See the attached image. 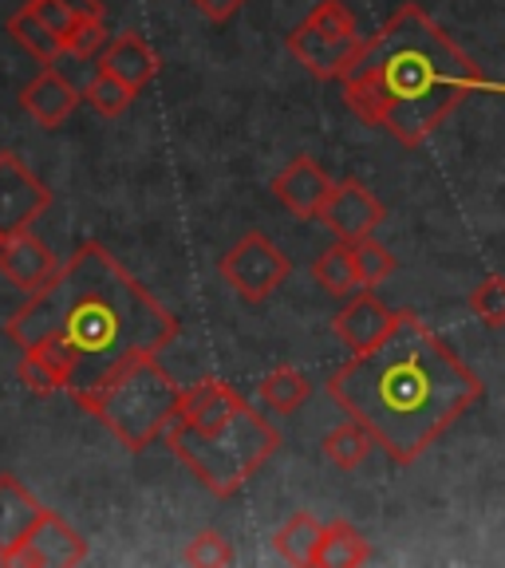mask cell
<instances>
[{
	"instance_id": "obj_17",
	"label": "cell",
	"mask_w": 505,
	"mask_h": 568,
	"mask_svg": "<svg viewBox=\"0 0 505 568\" xmlns=\"http://www.w3.org/2000/svg\"><path fill=\"white\" fill-rule=\"evenodd\" d=\"M372 560V545L352 521H329L316 545L312 568H364Z\"/></svg>"
},
{
	"instance_id": "obj_24",
	"label": "cell",
	"mask_w": 505,
	"mask_h": 568,
	"mask_svg": "<svg viewBox=\"0 0 505 568\" xmlns=\"http://www.w3.org/2000/svg\"><path fill=\"white\" fill-rule=\"evenodd\" d=\"M48 68H52L55 75H60V80L68 83V88L75 91V95H80V99H88L91 83H95L99 75H103V63H99V60H88V55L68 52V48H63V52L55 55V60L48 63Z\"/></svg>"
},
{
	"instance_id": "obj_13",
	"label": "cell",
	"mask_w": 505,
	"mask_h": 568,
	"mask_svg": "<svg viewBox=\"0 0 505 568\" xmlns=\"http://www.w3.org/2000/svg\"><path fill=\"white\" fill-rule=\"evenodd\" d=\"M55 273H60V261H55V253L32 230L4 237V245H0V276L9 284H17L24 293H36Z\"/></svg>"
},
{
	"instance_id": "obj_28",
	"label": "cell",
	"mask_w": 505,
	"mask_h": 568,
	"mask_svg": "<svg viewBox=\"0 0 505 568\" xmlns=\"http://www.w3.org/2000/svg\"><path fill=\"white\" fill-rule=\"evenodd\" d=\"M17 375H20V383L32 390V395H44V399H48V395H55V390H63L60 375L48 367L44 355H36V352H20Z\"/></svg>"
},
{
	"instance_id": "obj_15",
	"label": "cell",
	"mask_w": 505,
	"mask_h": 568,
	"mask_svg": "<svg viewBox=\"0 0 505 568\" xmlns=\"http://www.w3.org/2000/svg\"><path fill=\"white\" fill-rule=\"evenodd\" d=\"M99 63H103V71H111L115 80H123L134 95H139L142 88H151V83L159 80V71H162L159 52H154V48L147 44L139 32L115 36V40L107 44V52L99 55Z\"/></svg>"
},
{
	"instance_id": "obj_31",
	"label": "cell",
	"mask_w": 505,
	"mask_h": 568,
	"mask_svg": "<svg viewBox=\"0 0 505 568\" xmlns=\"http://www.w3.org/2000/svg\"><path fill=\"white\" fill-rule=\"evenodd\" d=\"M190 4H194L205 20H213V24H225V20L238 17V12L245 9L249 0H190Z\"/></svg>"
},
{
	"instance_id": "obj_3",
	"label": "cell",
	"mask_w": 505,
	"mask_h": 568,
	"mask_svg": "<svg viewBox=\"0 0 505 568\" xmlns=\"http://www.w3.org/2000/svg\"><path fill=\"white\" fill-rule=\"evenodd\" d=\"M344 103L355 119L400 146H423L471 95H505L418 4H403L383 20L344 80Z\"/></svg>"
},
{
	"instance_id": "obj_23",
	"label": "cell",
	"mask_w": 505,
	"mask_h": 568,
	"mask_svg": "<svg viewBox=\"0 0 505 568\" xmlns=\"http://www.w3.org/2000/svg\"><path fill=\"white\" fill-rule=\"evenodd\" d=\"M352 253H355V273H360V284H364V288H375V284H383L391 273H395V257H391V248L380 245L375 237L355 241Z\"/></svg>"
},
{
	"instance_id": "obj_27",
	"label": "cell",
	"mask_w": 505,
	"mask_h": 568,
	"mask_svg": "<svg viewBox=\"0 0 505 568\" xmlns=\"http://www.w3.org/2000/svg\"><path fill=\"white\" fill-rule=\"evenodd\" d=\"M471 312L486 328H505V276H486L471 293Z\"/></svg>"
},
{
	"instance_id": "obj_20",
	"label": "cell",
	"mask_w": 505,
	"mask_h": 568,
	"mask_svg": "<svg viewBox=\"0 0 505 568\" xmlns=\"http://www.w3.org/2000/svg\"><path fill=\"white\" fill-rule=\"evenodd\" d=\"M320 450H324V458H329L332 466H340V470H355V466H364L367 454L375 450V438L364 423L347 418V423L332 426L329 435H324Z\"/></svg>"
},
{
	"instance_id": "obj_14",
	"label": "cell",
	"mask_w": 505,
	"mask_h": 568,
	"mask_svg": "<svg viewBox=\"0 0 505 568\" xmlns=\"http://www.w3.org/2000/svg\"><path fill=\"white\" fill-rule=\"evenodd\" d=\"M40 517H44V506L36 501L32 489L12 474H0V565H9Z\"/></svg>"
},
{
	"instance_id": "obj_7",
	"label": "cell",
	"mask_w": 505,
	"mask_h": 568,
	"mask_svg": "<svg viewBox=\"0 0 505 568\" xmlns=\"http://www.w3.org/2000/svg\"><path fill=\"white\" fill-rule=\"evenodd\" d=\"M218 273L233 288V296H241L245 304H261L289 281L293 261L276 241H269L265 233H245L233 248H225V257L218 261Z\"/></svg>"
},
{
	"instance_id": "obj_22",
	"label": "cell",
	"mask_w": 505,
	"mask_h": 568,
	"mask_svg": "<svg viewBox=\"0 0 505 568\" xmlns=\"http://www.w3.org/2000/svg\"><path fill=\"white\" fill-rule=\"evenodd\" d=\"M4 28H9L12 40H17V44L24 48V52L32 55V60L44 63V68L55 60V55L63 52V40L48 24H40V20H36L32 12H28V4L20 12H12L9 24H4Z\"/></svg>"
},
{
	"instance_id": "obj_8",
	"label": "cell",
	"mask_w": 505,
	"mask_h": 568,
	"mask_svg": "<svg viewBox=\"0 0 505 568\" xmlns=\"http://www.w3.org/2000/svg\"><path fill=\"white\" fill-rule=\"evenodd\" d=\"M48 205H52V190L28 170V162L9 151L0 154V233L12 237L32 230V222Z\"/></svg>"
},
{
	"instance_id": "obj_33",
	"label": "cell",
	"mask_w": 505,
	"mask_h": 568,
	"mask_svg": "<svg viewBox=\"0 0 505 568\" xmlns=\"http://www.w3.org/2000/svg\"><path fill=\"white\" fill-rule=\"evenodd\" d=\"M0 245H4V233H0Z\"/></svg>"
},
{
	"instance_id": "obj_11",
	"label": "cell",
	"mask_w": 505,
	"mask_h": 568,
	"mask_svg": "<svg viewBox=\"0 0 505 568\" xmlns=\"http://www.w3.org/2000/svg\"><path fill=\"white\" fill-rule=\"evenodd\" d=\"M332 190H336V182L324 174V166H320L312 154H296V159L273 178L276 202L289 213H296L301 222H320V213L329 205Z\"/></svg>"
},
{
	"instance_id": "obj_30",
	"label": "cell",
	"mask_w": 505,
	"mask_h": 568,
	"mask_svg": "<svg viewBox=\"0 0 505 568\" xmlns=\"http://www.w3.org/2000/svg\"><path fill=\"white\" fill-rule=\"evenodd\" d=\"M28 12H32V17L40 20V24L52 28V32L60 36V40H68L71 28L80 24V17H75V12H71L68 4H63V0H28Z\"/></svg>"
},
{
	"instance_id": "obj_32",
	"label": "cell",
	"mask_w": 505,
	"mask_h": 568,
	"mask_svg": "<svg viewBox=\"0 0 505 568\" xmlns=\"http://www.w3.org/2000/svg\"><path fill=\"white\" fill-rule=\"evenodd\" d=\"M80 20H103V4L99 0H63Z\"/></svg>"
},
{
	"instance_id": "obj_5",
	"label": "cell",
	"mask_w": 505,
	"mask_h": 568,
	"mask_svg": "<svg viewBox=\"0 0 505 568\" xmlns=\"http://www.w3.org/2000/svg\"><path fill=\"white\" fill-rule=\"evenodd\" d=\"M178 395L182 387L170 379L159 355H139L71 403L88 410L99 426H107L123 450L142 454L154 438H162L166 423L174 418Z\"/></svg>"
},
{
	"instance_id": "obj_1",
	"label": "cell",
	"mask_w": 505,
	"mask_h": 568,
	"mask_svg": "<svg viewBox=\"0 0 505 568\" xmlns=\"http://www.w3.org/2000/svg\"><path fill=\"white\" fill-rule=\"evenodd\" d=\"M178 328L174 312L99 241L75 248L60 273L4 320V336L20 352L44 355L71 399L127 359L162 355Z\"/></svg>"
},
{
	"instance_id": "obj_29",
	"label": "cell",
	"mask_w": 505,
	"mask_h": 568,
	"mask_svg": "<svg viewBox=\"0 0 505 568\" xmlns=\"http://www.w3.org/2000/svg\"><path fill=\"white\" fill-rule=\"evenodd\" d=\"M111 44V36H107L103 20H80V24L71 28V36L63 40V48L75 55H88V60H99Z\"/></svg>"
},
{
	"instance_id": "obj_10",
	"label": "cell",
	"mask_w": 505,
	"mask_h": 568,
	"mask_svg": "<svg viewBox=\"0 0 505 568\" xmlns=\"http://www.w3.org/2000/svg\"><path fill=\"white\" fill-rule=\"evenodd\" d=\"M88 560V541L80 532L71 529L60 514L44 509V517L36 521V529L28 532V541L12 552L9 565H24V568H75Z\"/></svg>"
},
{
	"instance_id": "obj_4",
	"label": "cell",
	"mask_w": 505,
	"mask_h": 568,
	"mask_svg": "<svg viewBox=\"0 0 505 568\" xmlns=\"http://www.w3.org/2000/svg\"><path fill=\"white\" fill-rule=\"evenodd\" d=\"M162 443L213 497H233L281 450V430L222 379L182 387Z\"/></svg>"
},
{
	"instance_id": "obj_18",
	"label": "cell",
	"mask_w": 505,
	"mask_h": 568,
	"mask_svg": "<svg viewBox=\"0 0 505 568\" xmlns=\"http://www.w3.org/2000/svg\"><path fill=\"white\" fill-rule=\"evenodd\" d=\"M324 537V521H316L312 514H293L281 529L273 532V549L284 565H296V568H312L316 560V545Z\"/></svg>"
},
{
	"instance_id": "obj_19",
	"label": "cell",
	"mask_w": 505,
	"mask_h": 568,
	"mask_svg": "<svg viewBox=\"0 0 505 568\" xmlns=\"http://www.w3.org/2000/svg\"><path fill=\"white\" fill-rule=\"evenodd\" d=\"M312 276H316V284L324 288L329 296H340V301H347V296H355L364 284H360V273H355V253L347 241H336L332 248H324L316 257V265H312Z\"/></svg>"
},
{
	"instance_id": "obj_25",
	"label": "cell",
	"mask_w": 505,
	"mask_h": 568,
	"mask_svg": "<svg viewBox=\"0 0 505 568\" xmlns=\"http://www.w3.org/2000/svg\"><path fill=\"white\" fill-rule=\"evenodd\" d=\"M88 103L95 106V111H99L103 119H119V115H127V106L134 103V91L127 88L123 80H115L111 71H103V75H99V80L91 83Z\"/></svg>"
},
{
	"instance_id": "obj_12",
	"label": "cell",
	"mask_w": 505,
	"mask_h": 568,
	"mask_svg": "<svg viewBox=\"0 0 505 568\" xmlns=\"http://www.w3.org/2000/svg\"><path fill=\"white\" fill-rule=\"evenodd\" d=\"M395 320H400V312H391L372 288H360V293L347 296L344 308L332 316V332H336L352 352H367V347H375L395 328Z\"/></svg>"
},
{
	"instance_id": "obj_21",
	"label": "cell",
	"mask_w": 505,
	"mask_h": 568,
	"mask_svg": "<svg viewBox=\"0 0 505 568\" xmlns=\"http://www.w3.org/2000/svg\"><path fill=\"white\" fill-rule=\"evenodd\" d=\"M309 395H312L309 375L296 372V367H273V372L257 383V399L265 403L269 410H276V415H293L296 407L309 403Z\"/></svg>"
},
{
	"instance_id": "obj_9",
	"label": "cell",
	"mask_w": 505,
	"mask_h": 568,
	"mask_svg": "<svg viewBox=\"0 0 505 568\" xmlns=\"http://www.w3.org/2000/svg\"><path fill=\"white\" fill-rule=\"evenodd\" d=\"M383 217H387V210H383L380 197H375L364 182L347 178V182H336L329 205H324V213H320V225H324L336 241L355 245V241L372 237V233L383 225Z\"/></svg>"
},
{
	"instance_id": "obj_26",
	"label": "cell",
	"mask_w": 505,
	"mask_h": 568,
	"mask_svg": "<svg viewBox=\"0 0 505 568\" xmlns=\"http://www.w3.org/2000/svg\"><path fill=\"white\" fill-rule=\"evenodd\" d=\"M182 560L194 568H225V565H233V545L225 541L218 529H202L194 541L186 545Z\"/></svg>"
},
{
	"instance_id": "obj_2",
	"label": "cell",
	"mask_w": 505,
	"mask_h": 568,
	"mask_svg": "<svg viewBox=\"0 0 505 568\" xmlns=\"http://www.w3.org/2000/svg\"><path fill=\"white\" fill-rule=\"evenodd\" d=\"M324 390L395 466H411L482 399V379L426 320L400 312L395 328L332 372Z\"/></svg>"
},
{
	"instance_id": "obj_16",
	"label": "cell",
	"mask_w": 505,
	"mask_h": 568,
	"mask_svg": "<svg viewBox=\"0 0 505 568\" xmlns=\"http://www.w3.org/2000/svg\"><path fill=\"white\" fill-rule=\"evenodd\" d=\"M75 103H80V95H75V91H71L52 68H44L24 91H20V106H24L28 115H32L40 126H48V131H55V126L68 123L71 111H75Z\"/></svg>"
},
{
	"instance_id": "obj_6",
	"label": "cell",
	"mask_w": 505,
	"mask_h": 568,
	"mask_svg": "<svg viewBox=\"0 0 505 568\" xmlns=\"http://www.w3.org/2000/svg\"><path fill=\"white\" fill-rule=\"evenodd\" d=\"M289 55L316 80H344L364 52V36L347 0H320L316 9L289 32Z\"/></svg>"
}]
</instances>
